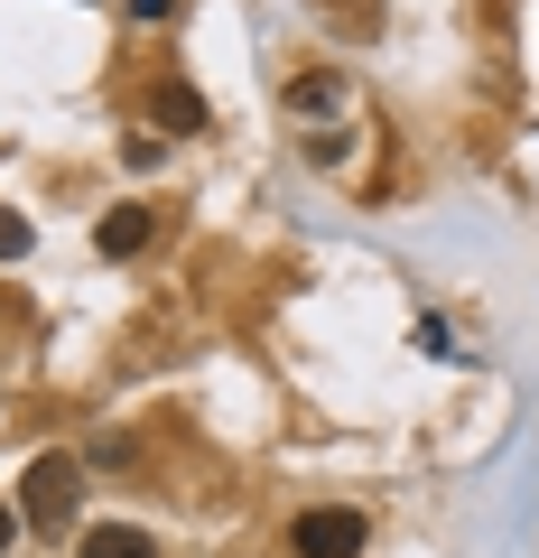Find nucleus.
Here are the masks:
<instances>
[{
    "instance_id": "nucleus-9",
    "label": "nucleus",
    "mask_w": 539,
    "mask_h": 558,
    "mask_svg": "<svg viewBox=\"0 0 539 558\" xmlns=\"http://www.w3.org/2000/svg\"><path fill=\"white\" fill-rule=\"evenodd\" d=\"M344 149H354V140H344V131H307V159H317V168H335Z\"/></svg>"
},
{
    "instance_id": "nucleus-6",
    "label": "nucleus",
    "mask_w": 539,
    "mask_h": 558,
    "mask_svg": "<svg viewBox=\"0 0 539 558\" xmlns=\"http://www.w3.org/2000/svg\"><path fill=\"white\" fill-rule=\"evenodd\" d=\"M335 102H344V75H289V112L317 121V112H335Z\"/></svg>"
},
{
    "instance_id": "nucleus-2",
    "label": "nucleus",
    "mask_w": 539,
    "mask_h": 558,
    "mask_svg": "<svg viewBox=\"0 0 539 558\" xmlns=\"http://www.w3.org/2000/svg\"><path fill=\"white\" fill-rule=\"evenodd\" d=\"M363 539H372V521H363L354 502H317V512H298L289 549L298 558H363Z\"/></svg>"
},
{
    "instance_id": "nucleus-4",
    "label": "nucleus",
    "mask_w": 539,
    "mask_h": 558,
    "mask_svg": "<svg viewBox=\"0 0 539 558\" xmlns=\"http://www.w3.org/2000/svg\"><path fill=\"white\" fill-rule=\"evenodd\" d=\"M149 121H168V131H177V140H196V131H205V121H215V112H205V94H196V84H186V75H168L159 94H149Z\"/></svg>"
},
{
    "instance_id": "nucleus-10",
    "label": "nucleus",
    "mask_w": 539,
    "mask_h": 558,
    "mask_svg": "<svg viewBox=\"0 0 539 558\" xmlns=\"http://www.w3.org/2000/svg\"><path fill=\"white\" fill-rule=\"evenodd\" d=\"M121 10H131L140 28H168V20H177V0H121Z\"/></svg>"
},
{
    "instance_id": "nucleus-11",
    "label": "nucleus",
    "mask_w": 539,
    "mask_h": 558,
    "mask_svg": "<svg viewBox=\"0 0 539 558\" xmlns=\"http://www.w3.org/2000/svg\"><path fill=\"white\" fill-rule=\"evenodd\" d=\"M10 539H20V502H0V549H10Z\"/></svg>"
},
{
    "instance_id": "nucleus-1",
    "label": "nucleus",
    "mask_w": 539,
    "mask_h": 558,
    "mask_svg": "<svg viewBox=\"0 0 539 558\" xmlns=\"http://www.w3.org/2000/svg\"><path fill=\"white\" fill-rule=\"evenodd\" d=\"M75 502H84V457L47 447V457L20 475V512H28V531H75Z\"/></svg>"
},
{
    "instance_id": "nucleus-5",
    "label": "nucleus",
    "mask_w": 539,
    "mask_h": 558,
    "mask_svg": "<svg viewBox=\"0 0 539 558\" xmlns=\"http://www.w3.org/2000/svg\"><path fill=\"white\" fill-rule=\"evenodd\" d=\"M75 558H159V539L131 531V521H94V531L75 539Z\"/></svg>"
},
{
    "instance_id": "nucleus-3",
    "label": "nucleus",
    "mask_w": 539,
    "mask_h": 558,
    "mask_svg": "<svg viewBox=\"0 0 539 558\" xmlns=\"http://www.w3.org/2000/svg\"><path fill=\"white\" fill-rule=\"evenodd\" d=\"M149 233H159V205H112V215L94 223V252L102 260H131V252H149Z\"/></svg>"
},
{
    "instance_id": "nucleus-7",
    "label": "nucleus",
    "mask_w": 539,
    "mask_h": 558,
    "mask_svg": "<svg viewBox=\"0 0 539 558\" xmlns=\"http://www.w3.org/2000/svg\"><path fill=\"white\" fill-rule=\"evenodd\" d=\"M28 242H38V223H28V215H10V205H0V260H28Z\"/></svg>"
},
{
    "instance_id": "nucleus-8",
    "label": "nucleus",
    "mask_w": 539,
    "mask_h": 558,
    "mask_svg": "<svg viewBox=\"0 0 539 558\" xmlns=\"http://www.w3.org/2000/svg\"><path fill=\"white\" fill-rule=\"evenodd\" d=\"M419 354H438V363H456V336H446V317H419Z\"/></svg>"
}]
</instances>
